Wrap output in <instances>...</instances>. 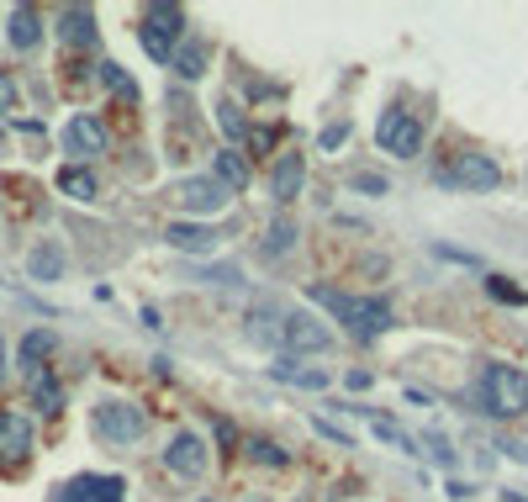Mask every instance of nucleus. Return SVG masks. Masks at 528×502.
<instances>
[{
	"label": "nucleus",
	"instance_id": "10",
	"mask_svg": "<svg viewBox=\"0 0 528 502\" xmlns=\"http://www.w3.org/2000/svg\"><path fill=\"white\" fill-rule=\"evenodd\" d=\"M53 502H127V481H122V476H96V471H85V476L64 481V487L53 492Z\"/></svg>",
	"mask_w": 528,
	"mask_h": 502
},
{
	"label": "nucleus",
	"instance_id": "1",
	"mask_svg": "<svg viewBox=\"0 0 528 502\" xmlns=\"http://www.w3.org/2000/svg\"><path fill=\"white\" fill-rule=\"evenodd\" d=\"M307 296H312V302H323L328 312H338L360 344H375L391 328V302H381V296H344V291H333V286H312Z\"/></svg>",
	"mask_w": 528,
	"mask_h": 502
},
{
	"label": "nucleus",
	"instance_id": "34",
	"mask_svg": "<svg viewBox=\"0 0 528 502\" xmlns=\"http://www.w3.org/2000/svg\"><path fill=\"white\" fill-rule=\"evenodd\" d=\"M312 429L323 434V439H333V444H344V450H354V439H349V429H338V423H328V418H312Z\"/></svg>",
	"mask_w": 528,
	"mask_h": 502
},
{
	"label": "nucleus",
	"instance_id": "22",
	"mask_svg": "<svg viewBox=\"0 0 528 502\" xmlns=\"http://www.w3.org/2000/svg\"><path fill=\"white\" fill-rule=\"evenodd\" d=\"M280 328H286V312H280L275 302H259L254 318H249V333L259 344H280Z\"/></svg>",
	"mask_w": 528,
	"mask_h": 502
},
{
	"label": "nucleus",
	"instance_id": "15",
	"mask_svg": "<svg viewBox=\"0 0 528 502\" xmlns=\"http://www.w3.org/2000/svg\"><path fill=\"white\" fill-rule=\"evenodd\" d=\"M53 344H59V339H53V328H32L27 339H22V349H16V365H22V376H27V381L37 376V370H48L43 360L53 355Z\"/></svg>",
	"mask_w": 528,
	"mask_h": 502
},
{
	"label": "nucleus",
	"instance_id": "27",
	"mask_svg": "<svg viewBox=\"0 0 528 502\" xmlns=\"http://www.w3.org/2000/svg\"><path fill=\"white\" fill-rule=\"evenodd\" d=\"M217 127L228 138H249V122H243V111L233 106V101H217Z\"/></svg>",
	"mask_w": 528,
	"mask_h": 502
},
{
	"label": "nucleus",
	"instance_id": "7",
	"mask_svg": "<svg viewBox=\"0 0 528 502\" xmlns=\"http://www.w3.org/2000/svg\"><path fill=\"white\" fill-rule=\"evenodd\" d=\"M433 180H439V185H465V191H497L502 170L486 154H455V164H444Z\"/></svg>",
	"mask_w": 528,
	"mask_h": 502
},
{
	"label": "nucleus",
	"instance_id": "26",
	"mask_svg": "<svg viewBox=\"0 0 528 502\" xmlns=\"http://www.w3.org/2000/svg\"><path fill=\"white\" fill-rule=\"evenodd\" d=\"M101 85H106V90H117L122 101H138V80H132L122 64H101Z\"/></svg>",
	"mask_w": 528,
	"mask_h": 502
},
{
	"label": "nucleus",
	"instance_id": "11",
	"mask_svg": "<svg viewBox=\"0 0 528 502\" xmlns=\"http://www.w3.org/2000/svg\"><path fill=\"white\" fill-rule=\"evenodd\" d=\"M64 148L74 159H96V154H106V127H101V117H90V111H74V117L64 122Z\"/></svg>",
	"mask_w": 528,
	"mask_h": 502
},
{
	"label": "nucleus",
	"instance_id": "23",
	"mask_svg": "<svg viewBox=\"0 0 528 502\" xmlns=\"http://www.w3.org/2000/svg\"><path fill=\"white\" fill-rule=\"evenodd\" d=\"M59 191L69 201H96V175H90L85 164H64V170H59Z\"/></svg>",
	"mask_w": 528,
	"mask_h": 502
},
{
	"label": "nucleus",
	"instance_id": "35",
	"mask_svg": "<svg viewBox=\"0 0 528 502\" xmlns=\"http://www.w3.org/2000/svg\"><path fill=\"white\" fill-rule=\"evenodd\" d=\"M16 106V80L11 74H0V111H11Z\"/></svg>",
	"mask_w": 528,
	"mask_h": 502
},
{
	"label": "nucleus",
	"instance_id": "29",
	"mask_svg": "<svg viewBox=\"0 0 528 502\" xmlns=\"http://www.w3.org/2000/svg\"><path fill=\"white\" fill-rule=\"evenodd\" d=\"M196 281H206V286H243V270L238 265H206V270H196Z\"/></svg>",
	"mask_w": 528,
	"mask_h": 502
},
{
	"label": "nucleus",
	"instance_id": "5",
	"mask_svg": "<svg viewBox=\"0 0 528 502\" xmlns=\"http://www.w3.org/2000/svg\"><path fill=\"white\" fill-rule=\"evenodd\" d=\"M280 349H286V355H328V349H333V328L323 318H312V312H286Z\"/></svg>",
	"mask_w": 528,
	"mask_h": 502
},
{
	"label": "nucleus",
	"instance_id": "36",
	"mask_svg": "<svg viewBox=\"0 0 528 502\" xmlns=\"http://www.w3.org/2000/svg\"><path fill=\"white\" fill-rule=\"evenodd\" d=\"M217 439H222V444H238V429H233L228 418H217Z\"/></svg>",
	"mask_w": 528,
	"mask_h": 502
},
{
	"label": "nucleus",
	"instance_id": "9",
	"mask_svg": "<svg viewBox=\"0 0 528 502\" xmlns=\"http://www.w3.org/2000/svg\"><path fill=\"white\" fill-rule=\"evenodd\" d=\"M164 466L175 471L180 481H201L206 476V466H212V455H206V444H201V434H191V429H180L175 439L164 444Z\"/></svg>",
	"mask_w": 528,
	"mask_h": 502
},
{
	"label": "nucleus",
	"instance_id": "25",
	"mask_svg": "<svg viewBox=\"0 0 528 502\" xmlns=\"http://www.w3.org/2000/svg\"><path fill=\"white\" fill-rule=\"evenodd\" d=\"M175 74H180V80H201V74H206V48L201 43H185L175 53Z\"/></svg>",
	"mask_w": 528,
	"mask_h": 502
},
{
	"label": "nucleus",
	"instance_id": "37",
	"mask_svg": "<svg viewBox=\"0 0 528 502\" xmlns=\"http://www.w3.org/2000/svg\"><path fill=\"white\" fill-rule=\"evenodd\" d=\"M344 138H349V127H328V133H323V148H338Z\"/></svg>",
	"mask_w": 528,
	"mask_h": 502
},
{
	"label": "nucleus",
	"instance_id": "40",
	"mask_svg": "<svg viewBox=\"0 0 528 502\" xmlns=\"http://www.w3.org/2000/svg\"><path fill=\"white\" fill-rule=\"evenodd\" d=\"M201 502H217V497H201Z\"/></svg>",
	"mask_w": 528,
	"mask_h": 502
},
{
	"label": "nucleus",
	"instance_id": "16",
	"mask_svg": "<svg viewBox=\"0 0 528 502\" xmlns=\"http://www.w3.org/2000/svg\"><path fill=\"white\" fill-rule=\"evenodd\" d=\"M169 249H180V254H212L217 249V233L212 228H201V222H169Z\"/></svg>",
	"mask_w": 528,
	"mask_h": 502
},
{
	"label": "nucleus",
	"instance_id": "31",
	"mask_svg": "<svg viewBox=\"0 0 528 502\" xmlns=\"http://www.w3.org/2000/svg\"><path fill=\"white\" fill-rule=\"evenodd\" d=\"M423 444H428V455L439 460L444 471H455V450H449V439H444V434H423Z\"/></svg>",
	"mask_w": 528,
	"mask_h": 502
},
{
	"label": "nucleus",
	"instance_id": "8",
	"mask_svg": "<svg viewBox=\"0 0 528 502\" xmlns=\"http://www.w3.org/2000/svg\"><path fill=\"white\" fill-rule=\"evenodd\" d=\"M375 143L386 148L396 159H418L423 154V127L407 117V111H386L381 122H375Z\"/></svg>",
	"mask_w": 528,
	"mask_h": 502
},
{
	"label": "nucleus",
	"instance_id": "39",
	"mask_svg": "<svg viewBox=\"0 0 528 502\" xmlns=\"http://www.w3.org/2000/svg\"><path fill=\"white\" fill-rule=\"evenodd\" d=\"M0 148H6V127H0Z\"/></svg>",
	"mask_w": 528,
	"mask_h": 502
},
{
	"label": "nucleus",
	"instance_id": "21",
	"mask_svg": "<svg viewBox=\"0 0 528 502\" xmlns=\"http://www.w3.org/2000/svg\"><path fill=\"white\" fill-rule=\"evenodd\" d=\"M32 407H43L48 418L64 413V386H59L53 370H37V376H32Z\"/></svg>",
	"mask_w": 528,
	"mask_h": 502
},
{
	"label": "nucleus",
	"instance_id": "13",
	"mask_svg": "<svg viewBox=\"0 0 528 502\" xmlns=\"http://www.w3.org/2000/svg\"><path fill=\"white\" fill-rule=\"evenodd\" d=\"M301 180H307V159H301V154H280L275 170H270L275 201H296V196H301Z\"/></svg>",
	"mask_w": 528,
	"mask_h": 502
},
{
	"label": "nucleus",
	"instance_id": "17",
	"mask_svg": "<svg viewBox=\"0 0 528 502\" xmlns=\"http://www.w3.org/2000/svg\"><path fill=\"white\" fill-rule=\"evenodd\" d=\"M6 37H11V48H37L43 43V16H37L32 6H11V16H6Z\"/></svg>",
	"mask_w": 528,
	"mask_h": 502
},
{
	"label": "nucleus",
	"instance_id": "3",
	"mask_svg": "<svg viewBox=\"0 0 528 502\" xmlns=\"http://www.w3.org/2000/svg\"><path fill=\"white\" fill-rule=\"evenodd\" d=\"M180 32H185V11H180V6H169V0H154V6H143V16H138V43H143L148 59L175 64Z\"/></svg>",
	"mask_w": 528,
	"mask_h": 502
},
{
	"label": "nucleus",
	"instance_id": "19",
	"mask_svg": "<svg viewBox=\"0 0 528 502\" xmlns=\"http://www.w3.org/2000/svg\"><path fill=\"white\" fill-rule=\"evenodd\" d=\"M270 376H275V381H291V386H307V392H323V386H328L323 370L301 365V360H291V355H280V360L270 365Z\"/></svg>",
	"mask_w": 528,
	"mask_h": 502
},
{
	"label": "nucleus",
	"instance_id": "24",
	"mask_svg": "<svg viewBox=\"0 0 528 502\" xmlns=\"http://www.w3.org/2000/svg\"><path fill=\"white\" fill-rule=\"evenodd\" d=\"M212 170H217V180L228 185V191H243V185H249V164H243L238 148H222V154L212 159Z\"/></svg>",
	"mask_w": 528,
	"mask_h": 502
},
{
	"label": "nucleus",
	"instance_id": "28",
	"mask_svg": "<svg viewBox=\"0 0 528 502\" xmlns=\"http://www.w3.org/2000/svg\"><path fill=\"white\" fill-rule=\"evenodd\" d=\"M370 423H375V434H381L386 444H396V450H418V439H412L407 429H396L391 418H381V413H370Z\"/></svg>",
	"mask_w": 528,
	"mask_h": 502
},
{
	"label": "nucleus",
	"instance_id": "2",
	"mask_svg": "<svg viewBox=\"0 0 528 502\" xmlns=\"http://www.w3.org/2000/svg\"><path fill=\"white\" fill-rule=\"evenodd\" d=\"M481 413L492 418H523L528 413V376L502 360L481 365Z\"/></svg>",
	"mask_w": 528,
	"mask_h": 502
},
{
	"label": "nucleus",
	"instance_id": "12",
	"mask_svg": "<svg viewBox=\"0 0 528 502\" xmlns=\"http://www.w3.org/2000/svg\"><path fill=\"white\" fill-rule=\"evenodd\" d=\"M32 455V423L16 407H0V460L6 466H27Z\"/></svg>",
	"mask_w": 528,
	"mask_h": 502
},
{
	"label": "nucleus",
	"instance_id": "6",
	"mask_svg": "<svg viewBox=\"0 0 528 502\" xmlns=\"http://www.w3.org/2000/svg\"><path fill=\"white\" fill-rule=\"evenodd\" d=\"M169 196H175L180 212H196V217H212V212H222V207L233 201V191H228L217 175H185Z\"/></svg>",
	"mask_w": 528,
	"mask_h": 502
},
{
	"label": "nucleus",
	"instance_id": "14",
	"mask_svg": "<svg viewBox=\"0 0 528 502\" xmlns=\"http://www.w3.org/2000/svg\"><path fill=\"white\" fill-rule=\"evenodd\" d=\"M59 37H64L69 48H96V11L64 6V11H59Z\"/></svg>",
	"mask_w": 528,
	"mask_h": 502
},
{
	"label": "nucleus",
	"instance_id": "20",
	"mask_svg": "<svg viewBox=\"0 0 528 502\" xmlns=\"http://www.w3.org/2000/svg\"><path fill=\"white\" fill-rule=\"evenodd\" d=\"M259 249H264V259H286V254L296 249V222H291V217H275L270 228H264Z\"/></svg>",
	"mask_w": 528,
	"mask_h": 502
},
{
	"label": "nucleus",
	"instance_id": "18",
	"mask_svg": "<svg viewBox=\"0 0 528 502\" xmlns=\"http://www.w3.org/2000/svg\"><path fill=\"white\" fill-rule=\"evenodd\" d=\"M27 275H32V281H43V286H53L64 275V249L59 244H37L27 254Z\"/></svg>",
	"mask_w": 528,
	"mask_h": 502
},
{
	"label": "nucleus",
	"instance_id": "32",
	"mask_svg": "<svg viewBox=\"0 0 528 502\" xmlns=\"http://www.w3.org/2000/svg\"><path fill=\"white\" fill-rule=\"evenodd\" d=\"M349 191H360V196H386V180L370 175V170H360V175H349Z\"/></svg>",
	"mask_w": 528,
	"mask_h": 502
},
{
	"label": "nucleus",
	"instance_id": "30",
	"mask_svg": "<svg viewBox=\"0 0 528 502\" xmlns=\"http://www.w3.org/2000/svg\"><path fill=\"white\" fill-rule=\"evenodd\" d=\"M249 455L259 460V466H286V450H280V444H270V439H249Z\"/></svg>",
	"mask_w": 528,
	"mask_h": 502
},
{
	"label": "nucleus",
	"instance_id": "4",
	"mask_svg": "<svg viewBox=\"0 0 528 502\" xmlns=\"http://www.w3.org/2000/svg\"><path fill=\"white\" fill-rule=\"evenodd\" d=\"M90 429H96L101 444H111V450H127V444H138L148 434V413L138 402H122V397H111V402H96V413H90Z\"/></svg>",
	"mask_w": 528,
	"mask_h": 502
},
{
	"label": "nucleus",
	"instance_id": "33",
	"mask_svg": "<svg viewBox=\"0 0 528 502\" xmlns=\"http://www.w3.org/2000/svg\"><path fill=\"white\" fill-rule=\"evenodd\" d=\"M486 291H492L497 296V302H528V296H523V286H513V281H502V275H492V281H486Z\"/></svg>",
	"mask_w": 528,
	"mask_h": 502
},
{
	"label": "nucleus",
	"instance_id": "38",
	"mask_svg": "<svg viewBox=\"0 0 528 502\" xmlns=\"http://www.w3.org/2000/svg\"><path fill=\"white\" fill-rule=\"evenodd\" d=\"M6 370H11V349H6V333H0V381H6Z\"/></svg>",
	"mask_w": 528,
	"mask_h": 502
}]
</instances>
